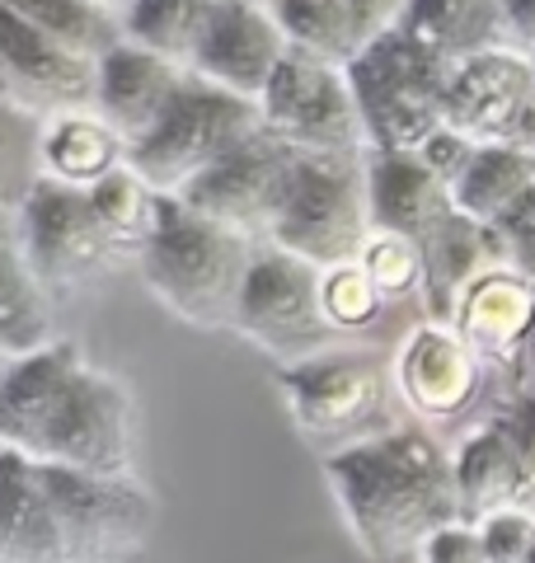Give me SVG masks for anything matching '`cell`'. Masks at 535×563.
<instances>
[{"label": "cell", "instance_id": "30bf717a", "mask_svg": "<svg viewBox=\"0 0 535 563\" xmlns=\"http://www.w3.org/2000/svg\"><path fill=\"white\" fill-rule=\"evenodd\" d=\"M14 225H20L29 268L39 273L47 296L80 291L89 282H99L113 263H122L109 235H103L95 207H89V192L39 179L29 188V198L14 207Z\"/></svg>", "mask_w": 535, "mask_h": 563}, {"label": "cell", "instance_id": "f546056e", "mask_svg": "<svg viewBox=\"0 0 535 563\" xmlns=\"http://www.w3.org/2000/svg\"><path fill=\"white\" fill-rule=\"evenodd\" d=\"M319 314H325L329 333H367L385 314V296L352 258L319 273Z\"/></svg>", "mask_w": 535, "mask_h": 563}, {"label": "cell", "instance_id": "f1b7e54d", "mask_svg": "<svg viewBox=\"0 0 535 563\" xmlns=\"http://www.w3.org/2000/svg\"><path fill=\"white\" fill-rule=\"evenodd\" d=\"M273 20L282 29V38H287V47L306 52V57L348 66L362 52L348 0H273Z\"/></svg>", "mask_w": 535, "mask_h": 563}, {"label": "cell", "instance_id": "8992f818", "mask_svg": "<svg viewBox=\"0 0 535 563\" xmlns=\"http://www.w3.org/2000/svg\"><path fill=\"white\" fill-rule=\"evenodd\" d=\"M390 366L362 347H325L277 366V395L296 432L334 451L390 432Z\"/></svg>", "mask_w": 535, "mask_h": 563}, {"label": "cell", "instance_id": "7a4b0ae2", "mask_svg": "<svg viewBox=\"0 0 535 563\" xmlns=\"http://www.w3.org/2000/svg\"><path fill=\"white\" fill-rule=\"evenodd\" d=\"M325 484L367 563H414L460 517L451 451L423 428H390L325 455Z\"/></svg>", "mask_w": 535, "mask_h": 563}, {"label": "cell", "instance_id": "ac0fdd59", "mask_svg": "<svg viewBox=\"0 0 535 563\" xmlns=\"http://www.w3.org/2000/svg\"><path fill=\"white\" fill-rule=\"evenodd\" d=\"M367 207L371 231H400L408 240H423L456 211L451 188L418 155L400 151H367Z\"/></svg>", "mask_w": 535, "mask_h": 563}, {"label": "cell", "instance_id": "74e56055", "mask_svg": "<svg viewBox=\"0 0 535 563\" xmlns=\"http://www.w3.org/2000/svg\"><path fill=\"white\" fill-rule=\"evenodd\" d=\"M404 10H408V0H348V14H352V29L362 38V47L371 38H381V33L400 29Z\"/></svg>", "mask_w": 535, "mask_h": 563}, {"label": "cell", "instance_id": "b9f144b4", "mask_svg": "<svg viewBox=\"0 0 535 563\" xmlns=\"http://www.w3.org/2000/svg\"><path fill=\"white\" fill-rule=\"evenodd\" d=\"M6 362H10V357H0V372H6Z\"/></svg>", "mask_w": 535, "mask_h": 563}, {"label": "cell", "instance_id": "ffe728a7", "mask_svg": "<svg viewBox=\"0 0 535 563\" xmlns=\"http://www.w3.org/2000/svg\"><path fill=\"white\" fill-rule=\"evenodd\" d=\"M128 165V141H122L95 109L57 113L39 132V179L57 188L89 192L109 174Z\"/></svg>", "mask_w": 535, "mask_h": 563}, {"label": "cell", "instance_id": "cb8c5ba5", "mask_svg": "<svg viewBox=\"0 0 535 563\" xmlns=\"http://www.w3.org/2000/svg\"><path fill=\"white\" fill-rule=\"evenodd\" d=\"M418 254H423V301L433 310V320H451V306L460 287L498 263L493 250V235L484 225H474L470 217L451 211L437 231H427L418 240Z\"/></svg>", "mask_w": 535, "mask_h": 563}, {"label": "cell", "instance_id": "83f0119b", "mask_svg": "<svg viewBox=\"0 0 535 563\" xmlns=\"http://www.w3.org/2000/svg\"><path fill=\"white\" fill-rule=\"evenodd\" d=\"M0 5L89 62H99L103 52L122 43V14L95 5V0H0Z\"/></svg>", "mask_w": 535, "mask_h": 563}, {"label": "cell", "instance_id": "e575fe53", "mask_svg": "<svg viewBox=\"0 0 535 563\" xmlns=\"http://www.w3.org/2000/svg\"><path fill=\"white\" fill-rule=\"evenodd\" d=\"M493 428L507 437L512 451L522 455V465L531 470V479H535V385H522L503 409L493 413Z\"/></svg>", "mask_w": 535, "mask_h": 563}, {"label": "cell", "instance_id": "7c38bea8", "mask_svg": "<svg viewBox=\"0 0 535 563\" xmlns=\"http://www.w3.org/2000/svg\"><path fill=\"white\" fill-rule=\"evenodd\" d=\"M292 165H296V151H287L263 128H254L240 146H230L217 165H207L198 179L178 192V202L193 207L207 221L226 225V231L244 235L249 244H263L282 192H287Z\"/></svg>", "mask_w": 535, "mask_h": 563}, {"label": "cell", "instance_id": "ab89813d", "mask_svg": "<svg viewBox=\"0 0 535 563\" xmlns=\"http://www.w3.org/2000/svg\"><path fill=\"white\" fill-rule=\"evenodd\" d=\"M217 5H259V10H273V0H217Z\"/></svg>", "mask_w": 535, "mask_h": 563}, {"label": "cell", "instance_id": "f35d334b", "mask_svg": "<svg viewBox=\"0 0 535 563\" xmlns=\"http://www.w3.org/2000/svg\"><path fill=\"white\" fill-rule=\"evenodd\" d=\"M498 5H503L512 47H522V52L535 57V0H498Z\"/></svg>", "mask_w": 535, "mask_h": 563}, {"label": "cell", "instance_id": "4fadbf2b", "mask_svg": "<svg viewBox=\"0 0 535 563\" xmlns=\"http://www.w3.org/2000/svg\"><path fill=\"white\" fill-rule=\"evenodd\" d=\"M489 366L460 339L446 320H427L404 333V343L390 357V385L404 399V409L423 422H446L474 409L484 395Z\"/></svg>", "mask_w": 535, "mask_h": 563}, {"label": "cell", "instance_id": "52a82bcc", "mask_svg": "<svg viewBox=\"0 0 535 563\" xmlns=\"http://www.w3.org/2000/svg\"><path fill=\"white\" fill-rule=\"evenodd\" d=\"M254 128H259V109L249 99H236L217 90V85L188 76L155 128L128 146V165L160 198H178L207 165H217Z\"/></svg>", "mask_w": 535, "mask_h": 563}, {"label": "cell", "instance_id": "6da1fadb", "mask_svg": "<svg viewBox=\"0 0 535 563\" xmlns=\"http://www.w3.org/2000/svg\"><path fill=\"white\" fill-rule=\"evenodd\" d=\"M0 446L39 465L132 474V395L76 343L52 339L39 352L10 357L0 372Z\"/></svg>", "mask_w": 535, "mask_h": 563}, {"label": "cell", "instance_id": "4dcf8cb0", "mask_svg": "<svg viewBox=\"0 0 535 563\" xmlns=\"http://www.w3.org/2000/svg\"><path fill=\"white\" fill-rule=\"evenodd\" d=\"M357 268H362L376 291L390 301H408V296H423V254L418 240H408L400 231H371L357 250Z\"/></svg>", "mask_w": 535, "mask_h": 563}, {"label": "cell", "instance_id": "603a6c76", "mask_svg": "<svg viewBox=\"0 0 535 563\" xmlns=\"http://www.w3.org/2000/svg\"><path fill=\"white\" fill-rule=\"evenodd\" d=\"M400 29L451 66L479 57V52L512 47L498 0H408Z\"/></svg>", "mask_w": 535, "mask_h": 563}, {"label": "cell", "instance_id": "8fae6325", "mask_svg": "<svg viewBox=\"0 0 535 563\" xmlns=\"http://www.w3.org/2000/svg\"><path fill=\"white\" fill-rule=\"evenodd\" d=\"M446 128L470 146H512L535 155V57L493 47L460 62L446 90Z\"/></svg>", "mask_w": 535, "mask_h": 563}, {"label": "cell", "instance_id": "d590c367", "mask_svg": "<svg viewBox=\"0 0 535 563\" xmlns=\"http://www.w3.org/2000/svg\"><path fill=\"white\" fill-rule=\"evenodd\" d=\"M414 563H484V544H479L474 521H451L437 536L423 540Z\"/></svg>", "mask_w": 535, "mask_h": 563}, {"label": "cell", "instance_id": "2e32d148", "mask_svg": "<svg viewBox=\"0 0 535 563\" xmlns=\"http://www.w3.org/2000/svg\"><path fill=\"white\" fill-rule=\"evenodd\" d=\"M287 57V38L273 20V10L259 5H217L207 20V33L193 52L188 76H198L217 90L259 103L273 70Z\"/></svg>", "mask_w": 535, "mask_h": 563}, {"label": "cell", "instance_id": "484cf974", "mask_svg": "<svg viewBox=\"0 0 535 563\" xmlns=\"http://www.w3.org/2000/svg\"><path fill=\"white\" fill-rule=\"evenodd\" d=\"M217 0H132L122 10V43H137L174 66H193Z\"/></svg>", "mask_w": 535, "mask_h": 563}, {"label": "cell", "instance_id": "8d00e7d4", "mask_svg": "<svg viewBox=\"0 0 535 563\" xmlns=\"http://www.w3.org/2000/svg\"><path fill=\"white\" fill-rule=\"evenodd\" d=\"M414 155H418V161H423L427 169L437 174V179H441L446 188H451V184L460 179V169L470 165L474 146H470L466 136H456L451 128H441V132H433V136H427V141H423V146H418Z\"/></svg>", "mask_w": 535, "mask_h": 563}, {"label": "cell", "instance_id": "3957f363", "mask_svg": "<svg viewBox=\"0 0 535 563\" xmlns=\"http://www.w3.org/2000/svg\"><path fill=\"white\" fill-rule=\"evenodd\" d=\"M254 250L259 244H249L244 235L198 217L178 198H165L155 235L137 258V273L155 301L184 324L230 329Z\"/></svg>", "mask_w": 535, "mask_h": 563}, {"label": "cell", "instance_id": "277c9868", "mask_svg": "<svg viewBox=\"0 0 535 563\" xmlns=\"http://www.w3.org/2000/svg\"><path fill=\"white\" fill-rule=\"evenodd\" d=\"M343 70L367 132V151L414 155L427 136L446 128V90H451L456 66L408 38L404 29L371 38Z\"/></svg>", "mask_w": 535, "mask_h": 563}, {"label": "cell", "instance_id": "d6a6232c", "mask_svg": "<svg viewBox=\"0 0 535 563\" xmlns=\"http://www.w3.org/2000/svg\"><path fill=\"white\" fill-rule=\"evenodd\" d=\"M484 563H531L535 559V512L531 507H503L474 521Z\"/></svg>", "mask_w": 535, "mask_h": 563}, {"label": "cell", "instance_id": "836d02e7", "mask_svg": "<svg viewBox=\"0 0 535 563\" xmlns=\"http://www.w3.org/2000/svg\"><path fill=\"white\" fill-rule=\"evenodd\" d=\"M489 235H493L498 263H503V268H512V273L535 291V192L512 211L503 225H498V231H489Z\"/></svg>", "mask_w": 535, "mask_h": 563}, {"label": "cell", "instance_id": "9a60e30c", "mask_svg": "<svg viewBox=\"0 0 535 563\" xmlns=\"http://www.w3.org/2000/svg\"><path fill=\"white\" fill-rule=\"evenodd\" d=\"M451 324L489 372H522L535 347V291L503 263L474 273L451 306Z\"/></svg>", "mask_w": 535, "mask_h": 563}, {"label": "cell", "instance_id": "44dd1931", "mask_svg": "<svg viewBox=\"0 0 535 563\" xmlns=\"http://www.w3.org/2000/svg\"><path fill=\"white\" fill-rule=\"evenodd\" d=\"M451 470L466 521L503 512V507H526V498L535 493L531 470L522 465V455L512 451L507 437L493 428V418L460 437V446L451 451Z\"/></svg>", "mask_w": 535, "mask_h": 563}, {"label": "cell", "instance_id": "7402d4cb", "mask_svg": "<svg viewBox=\"0 0 535 563\" xmlns=\"http://www.w3.org/2000/svg\"><path fill=\"white\" fill-rule=\"evenodd\" d=\"M52 339V296L24 258L14 211L0 207V357H24Z\"/></svg>", "mask_w": 535, "mask_h": 563}, {"label": "cell", "instance_id": "7bdbcfd3", "mask_svg": "<svg viewBox=\"0 0 535 563\" xmlns=\"http://www.w3.org/2000/svg\"><path fill=\"white\" fill-rule=\"evenodd\" d=\"M531 563H535V559H531Z\"/></svg>", "mask_w": 535, "mask_h": 563}, {"label": "cell", "instance_id": "4316f807", "mask_svg": "<svg viewBox=\"0 0 535 563\" xmlns=\"http://www.w3.org/2000/svg\"><path fill=\"white\" fill-rule=\"evenodd\" d=\"M89 207H95V217L103 225V235H109L113 254L137 263L141 250L151 244L155 225H160V207H165V198H160L132 165H122L99 188H89Z\"/></svg>", "mask_w": 535, "mask_h": 563}, {"label": "cell", "instance_id": "d6986e66", "mask_svg": "<svg viewBox=\"0 0 535 563\" xmlns=\"http://www.w3.org/2000/svg\"><path fill=\"white\" fill-rule=\"evenodd\" d=\"M0 563H70L43 484V465L0 446Z\"/></svg>", "mask_w": 535, "mask_h": 563}, {"label": "cell", "instance_id": "1f68e13d", "mask_svg": "<svg viewBox=\"0 0 535 563\" xmlns=\"http://www.w3.org/2000/svg\"><path fill=\"white\" fill-rule=\"evenodd\" d=\"M39 132L43 122L0 99V207L14 211L39 184Z\"/></svg>", "mask_w": 535, "mask_h": 563}, {"label": "cell", "instance_id": "60d3db41", "mask_svg": "<svg viewBox=\"0 0 535 563\" xmlns=\"http://www.w3.org/2000/svg\"><path fill=\"white\" fill-rule=\"evenodd\" d=\"M95 5H103V10H118V14H122V10L132 5V0H95Z\"/></svg>", "mask_w": 535, "mask_h": 563}, {"label": "cell", "instance_id": "e0dca14e", "mask_svg": "<svg viewBox=\"0 0 535 563\" xmlns=\"http://www.w3.org/2000/svg\"><path fill=\"white\" fill-rule=\"evenodd\" d=\"M184 80V66L155 57L137 43H118L95 62V113L132 146L160 122V113L170 109V99Z\"/></svg>", "mask_w": 535, "mask_h": 563}, {"label": "cell", "instance_id": "5bb4252c", "mask_svg": "<svg viewBox=\"0 0 535 563\" xmlns=\"http://www.w3.org/2000/svg\"><path fill=\"white\" fill-rule=\"evenodd\" d=\"M0 99L39 122L95 109V62L52 43L47 33L0 5Z\"/></svg>", "mask_w": 535, "mask_h": 563}, {"label": "cell", "instance_id": "9c48e42d", "mask_svg": "<svg viewBox=\"0 0 535 563\" xmlns=\"http://www.w3.org/2000/svg\"><path fill=\"white\" fill-rule=\"evenodd\" d=\"M244 343H254L263 357H273L277 366H292L310 352L329 347V324L319 314V273L310 263H301L292 254L259 244L254 263L244 273L240 301H236V324Z\"/></svg>", "mask_w": 535, "mask_h": 563}, {"label": "cell", "instance_id": "5b68a950", "mask_svg": "<svg viewBox=\"0 0 535 563\" xmlns=\"http://www.w3.org/2000/svg\"><path fill=\"white\" fill-rule=\"evenodd\" d=\"M367 235V155H296L263 244L325 273L352 263Z\"/></svg>", "mask_w": 535, "mask_h": 563}, {"label": "cell", "instance_id": "d4e9b609", "mask_svg": "<svg viewBox=\"0 0 535 563\" xmlns=\"http://www.w3.org/2000/svg\"><path fill=\"white\" fill-rule=\"evenodd\" d=\"M535 192V155L512 146H474L470 165L451 184V202L484 231H498Z\"/></svg>", "mask_w": 535, "mask_h": 563}, {"label": "cell", "instance_id": "ba28073f", "mask_svg": "<svg viewBox=\"0 0 535 563\" xmlns=\"http://www.w3.org/2000/svg\"><path fill=\"white\" fill-rule=\"evenodd\" d=\"M254 109L259 128L296 155H367V132L357 118L348 70L334 62L287 47Z\"/></svg>", "mask_w": 535, "mask_h": 563}]
</instances>
